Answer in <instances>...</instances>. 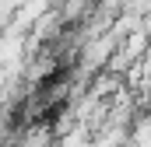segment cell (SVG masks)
Here are the masks:
<instances>
[{
    "mask_svg": "<svg viewBox=\"0 0 151 147\" xmlns=\"http://www.w3.org/2000/svg\"><path fill=\"white\" fill-rule=\"evenodd\" d=\"M95 7H99V0H56L53 11H56L63 28H77V25H84L95 14Z\"/></svg>",
    "mask_w": 151,
    "mask_h": 147,
    "instance_id": "1",
    "label": "cell"
},
{
    "mask_svg": "<svg viewBox=\"0 0 151 147\" xmlns=\"http://www.w3.org/2000/svg\"><path fill=\"white\" fill-rule=\"evenodd\" d=\"M0 88H4V70H0Z\"/></svg>",
    "mask_w": 151,
    "mask_h": 147,
    "instance_id": "2",
    "label": "cell"
}]
</instances>
